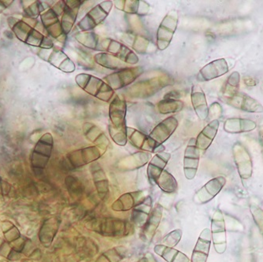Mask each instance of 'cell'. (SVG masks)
<instances>
[{"mask_svg": "<svg viewBox=\"0 0 263 262\" xmlns=\"http://www.w3.org/2000/svg\"><path fill=\"white\" fill-rule=\"evenodd\" d=\"M77 84L83 91L90 96L97 98L100 101L108 103L115 96V91L103 80L91 74L81 73L75 78Z\"/></svg>", "mask_w": 263, "mask_h": 262, "instance_id": "obj_1", "label": "cell"}, {"mask_svg": "<svg viewBox=\"0 0 263 262\" xmlns=\"http://www.w3.org/2000/svg\"><path fill=\"white\" fill-rule=\"evenodd\" d=\"M113 6L112 1L106 0L91 8L78 24L80 30L81 32L93 30L108 17Z\"/></svg>", "mask_w": 263, "mask_h": 262, "instance_id": "obj_2", "label": "cell"}, {"mask_svg": "<svg viewBox=\"0 0 263 262\" xmlns=\"http://www.w3.org/2000/svg\"><path fill=\"white\" fill-rule=\"evenodd\" d=\"M178 12L171 10L162 19L156 34V46L160 51L169 47L178 25Z\"/></svg>", "mask_w": 263, "mask_h": 262, "instance_id": "obj_3", "label": "cell"}, {"mask_svg": "<svg viewBox=\"0 0 263 262\" xmlns=\"http://www.w3.org/2000/svg\"><path fill=\"white\" fill-rule=\"evenodd\" d=\"M144 72L143 66L126 67L105 77L104 81L114 91L122 89L134 83Z\"/></svg>", "mask_w": 263, "mask_h": 262, "instance_id": "obj_4", "label": "cell"}, {"mask_svg": "<svg viewBox=\"0 0 263 262\" xmlns=\"http://www.w3.org/2000/svg\"><path fill=\"white\" fill-rule=\"evenodd\" d=\"M99 49L112 54L125 64L136 65L139 62L138 56L132 49L115 40L110 38L103 40L100 41Z\"/></svg>", "mask_w": 263, "mask_h": 262, "instance_id": "obj_5", "label": "cell"}, {"mask_svg": "<svg viewBox=\"0 0 263 262\" xmlns=\"http://www.w3.org/2000/svg\"><path fill=\"white\" fill-rule=\"evenodd\" d=\"M65 2H61V4H56L53 8L48 9L47 11L42 14V22L44 28L48 34L55 39L62 41H64L63 37L66 35L63 33L61 26V20L59 17L63 15V9H64Z\"/></svg>", "mask_w": 263, "mask_h": 262, "instance_id": "obj_6", "label": "cell"}, {"mask_svg": "<svg viewBox=\"0 0 263 262\" xmlns=\"http://www.w3.org/2000/svg\"><path fill=\"white\" fill-rule=\"evenodd\" d=\"M233 159L237 169L238 173L242 180H248L253 173V164L252 157L245 145L241 143H234L233 146Z\"/></svg>", "mask_w": 263, "mask_h": 262, "instance_id": "obj_7", "label": "cell"}, {"mask_svg": "<svg viewBox=\"0 0 263 262\" xmlns=\"http://www.w3.org/2000/svg\"><path fill=\"white\" fill-rule=\"evenodd\" d=\"M177 126L178 121L174 117L165 118L157 126H155L148 136L157 149H159L161 152H162V148H164L162 147V143H165L172 136Z\"/></svg>", "mask_w": 263, "mask_h": 262, "instance_id": "obj_8", "label": "cell"}, {"mask_svg": "<svg viewBox=\"0 0 263 262\" xmlns=\"http://www.w3.org/2000/svg\"><path fill=\"white\" fill-rule=\"evenodd\" d=\"M104 153L98 146H93L82 148L68 155V160L73 168H79L98 160Z\"/></svg>", "mask_w": 263, "mask_h": 262, "instance_id": "obj_9", "label": "cell"}, {"mask_svg": "<svg viewBox=\"0 0 263 262\" xmlns=\"http://www.w3.org/2000/svg\"><path fill=\"white\" fill-rule=\"evenodd\" d=\"M224 103L233 106L235 109L248 113H263V106L258 100L239 91Z\"/></svg>", "mask_w": 263, "mask_h": 262, "instance_id": "obj_10", "label": "cell"}, {"mask_svg": "<svg viewBox=\"0 0 263 262\" xmlns=\"http://www.w3.org/2000/svg\"><path fill=\"white\" fill-rule=\"evenodd\" d=\"M199 152L196 139H191L186 147L184 158V172L187 180H193L196 177L200 158Z\"/></svg>", "mask_w": 263, "mask_h": 262, "instance_id": "obj_11", "label": "cell"}, {"mask_svg": "<svg viewBox=\"0 0 263 262\" xmlns=\"http://www.w3.org/2000/svg\"><path fill=\"white\" fill-rule=\"evenodd\" d=\"M43 59L49 62L54 67L65 72H73L76 69L74 62L71 60L67 54L57 48L44 49Z\"/></svg>", "mask_w": 263, "mask_h": 262, "instance_id": "obj_12", "label": "cell"}, {"mask_svg": "<svg viewBox=\"0 0 263 262\" xmlns=\"http://www.w3.org/2000/svg\"><path fill=\"white\" fill-rule=\"evenodd\" d=\"M226 183V179L223 176L212 179L196 192L195 199L199 204H205L210 202L220 193Z\"/></svg>", "mask_w": 263, "mask_h": 262, "instance_id": "obj_13", "label": "cell"}, {"mask_svg": "<svg viewBox=\"0 0 263 262\" xmlns=\"http://www.w3.org/2000/svg\"><path fill=\"white\" fill-rule=\"evenodd\" d=\"M228 63L224 59H216L203 66L198 72L197 78L199 81H210L224 76L229 72Z\"/></svg>", "mask_w": 263, "mask_h": 262, "instance_id": "obj_14", "label": "cell"}, {"mask_svg": "<svg viewBox=\"0 0 263 262\" xmlns=\"http://www.w3.org/2000/svg\"><path fill=\"white\" fill-rule=\"evenodd\" d=\"M212 238L217 252L222 254L226 249V223L220 210L214 214L212 219Z\"/></svg>", "mask_w": 263, "mask_h": 262, "instance_id": "obj_15", "label": "cell"}, {"mask_svg": "<svg viewBox=\"0 0 263 262\" xmlns=\"http://www.w3.org/2000/svg\"><path fill=\"white\" fill-rule=\"evenodd\" d=\"M127 103L123 98L115 96L110 102L109 107V117L111 125L115 128H125L126 116Z\"/></svg>", "mask_w": 263, "mask_h": 262, "instance_id": "obj_16", "label": "cell"}, {"mask_svg": "<svg viewBox=\"0 0 263 262\" xmlns=\"http://www.w3.org/2000/svg\"><path fill=\"white\" fill-rule=\"evenodd\" d=\"M64 9H63L61 18V26L63 33L65 35H67L74 26L78 11L84 1L73 0V1H64Z\"/></svg>", "mask_w": 263, "mask_h": 262, "instance_id": "obj_17", "label": "cell"}, {"mask_svg": "<svg viewBox=\"0 0 263 262\" xmlns=\"http://www.w3.org/2000/svg\"><path fill=\"white\" fill-rule=\"evenodd\" d=\"M113 4L121 11L128 14H136L140 17L147 15L151 9V6L147 2L141 0H117L114 1Z\"/></svg>", "mask_w": 263, "mask_h": 262, "instance_id": "obj_18", "label": "cell"}, {"mask_svg": "<svg viewBox=\"0 0 263 262\" xmlns=\"http://www.w3.org/2000/svg\"><path fill=\"white\" fill-rule=\"evenodd\" d=\"M191 101L198 118L206 120L209 117V107L206 95L199 85H193L191 91Z\"/></svg>", "mask_w": 263, "mask_h": 262, "instance_id": "obj_19", "label": "cell"}, {"mask_svg": "<svg viewBox=\"0 0 263 262\" xmlns=\"http://www.w3.org/2000/svg\"><path fill=\"white\" fill-rule=\"evenodd\" d=\"M257 128V124L247 118H228L224 123V130L230 134L249 133Z\"/></svg>", "mask_w": 263, "mask_h": 262, "instance_id": "obj_20", "label": "cell"}, {"mask_svg": "<svg viewBox=\"0 0 263 262\" xmlns=\"http://www.w3.org/2000/svg\"><path fill=\"white\" fill-rule=\"evenodd\" d=\"M171 158V154L163 152L156 154L152 158L147 168V175L151 181L156 183Z\"/></svg>", "mask_w": 263, "mask_h": 262, "instance_id": "obj_21", "label": "cell"}, {"mask_svg": "<svg viewBox=\"0 0 263 262\" xmlns=\"http://www.w3.org/2000/svg\"><path fill=\"white\" fill-rule=\"evenodd\" d=\"M219 128V121L214 119L205 127L198 135L196 146L199 151H206L212 144Z\"/></svg>", "mask_w": 263, "mask_h": 262, "instance_id": "obj_22", "label": "cell"}, {"mask_svg": "<svg viewBox=\"0 0 263 262\" xmlns=\"http://www.w3.org/2000/svg\"><path fill=\"white\" fill-rule=\"evenodd\" d=\"M127 138L135 147L149 152H157V148L155 147L150 137L144 133L134 128H126Z\"/></svg>", "mask_w": 263, "mask_h": 262, "instance_id": "obj_23", "label": "cell"}, {"mask_svg": "<svg viewBox=\"0 0 263 262\" xmlns=\"http://www.w3.org/2000/svg\"><path fill=\"white\" fill-rule=\"evenodd\" d=\"M83 129L86 138L105 152V149L110 144V141L106 138L103 132L96 124L88 122L85 123L83 125Z\"/></svg>", "mask_w": 263, "mask_h": 262, "instance_id": "obj_24", "label": "cell"}, {"mask_svg": "<svg viewBox=\"0 0 263 262\" xmlns=\"http://www.w3.org/2000/svg\"><path fill=\"white\" fill-rule=\"evenodd\" d=\"M177 96V93H169L159 101L157 104L158 110L162 115H169V114L177 113L184 108V102L181 101Z\"/></svg>", "mask_w": 263, "mask_h": 262, "instance_id": "obj_25", "label": "cell"}, {"mask_svg": "<svg viewBox=\"0 0 263 262\" xmlns=\"http://www.w3.org/2000/svg\"><path fill=\"white\" fill-rule=\"evenodd\" d=\"M211 232L205 229L201 234L193 254V262H206L211 246Z\"/></svg>", "mask_w": 263, "mask_h": 262, "instance_id": "obj_26", "label": "cell"}, {"mask_svg": "<svg viewBox=\"0 0 263 262\" xmlns=\"http://www.w3.org/2000/svg\"><path fill=\"white\" fill-rule=\"evenodd\" d=\"M143 199L140 192L125 194L113 204L112 208L119 211H127L130 209L137 207V204L143 202Z\"/></svg>", "mask_w": 263, "mask_h": 262, "instance_id": "obj_27", "label": "cell"}, {"mask_svg": "<svg viewBox=\"0 0 263 262\" xmlns=\"http://www.w3.org/2000/svg\"><path fill=\"white\" fill-rule=\"evenodd\" d=\"M94 62L102 67L113 69V70H119L127 67L122 61L104 51L96 54L94 56Z\"/></svg>", "mask_w": 263, "mask_h": 262, "instance_id": "obj_28", "label": "cell"}, {"mask_svg": "<svg viewBox=\"0 0 263 262\" xmlns=\"http://www.w3.org/2000/svg\"><path fill=\"white\" fill-rule=\"evenodd\" d=\"M240 75L238 72H233V73L227 78L222 89H221V100L223 102L234 96L238 92L240 87Z\"/></svg>", "mask_w": 263, "mask_h": 262, "instance_id": "obj_29", "label": "cell"}, {"mask_svg": "<svg viewBox=\"0 0 263 262\" xmlns=\"http://www.w3.org/2000/svg\"><path fill=\"white\" fill-rule=\"evenodd\" d=\"M75 39L79 44L86 48L98 50L100 46V37L92 31L78 32L75 35Z\"/></svg>", "mask_w": 263, "mask_h": 262, "instance_id": "obj_30", "label": "cell"}, {"mask_svg": "<svg viewBox=\"0 0 263 262\" xmlns=\"http://www.w3.org/2000/svg\"><path fill=\"white\" fill-rule=\"evenodd\" d=\"M91 168L93 170L92 176L95 184L97 186L99 193L106 195L108 192V180L106 178V174L98 164H95Z\"/></svg>", "mask_w": 263, "mask_h": 262, "instance_id": "obj_31", "label": "cell"}, {"mask_svg": "<svg viewBox=\"0 0 263 262\" xmlns=\"http://www.w3.org/2000/svg\"><path fill=\"white\" fill-rule=\"evenodd\" d=\"M156 184L167 193H172L174 192L177 189V183L174 177L172 175L167 172L166 170H164L161 174L160 177L156 181Z\"/></svg>", "mask_w": 263, "mask_h": 262, "instance_id": "obj_32", "label": "cell"}, {"mask_svg": "<svg viewBox=\"0 0 263 262\" xmlns=\"http://www.w3.org/2000/svg\"><path fill=\"white\" fill-rule=\"evenodd\" d=\"M151 199H152L151 198H147L145 200L143 199V202H140L139 205H137L134 209L132 217L137 223L143 221L150 214L151 210H152V200Z\"/></svg>", "mask_w": 263, "mask_h": 262, "instance_id": "obj_33", "label": "cell"}, {"mask_svg": "<svg viewBox=\"0 0 263 262\" xmlns=\"http://www.w3.org/2000/svg\"><path fill=\"white\" fill-rule=\"evenodd\" d=\"M127 128V127H126ZM126 128H115L110 124L108 127L109 133L111 136L112 140L118 145L120 146H125L127 143V132Z\"/></svg>", "mask_w": 263, "mask_h": 262, "instance_id": "obj_34", "label": "cell"}, {"mask_svg": "<svg viewBox=\"0 0 263 262\" xmlns=\"http://www.w3.org/2000/svg\"><path fill=\"white\" fill-rule=\"evenodd\" d=\"M151 42L145 37L137 35L131 44L132 47L139 54H146L148 50Z\"/></svg>", "mask_w": 263, "mask_h": 262, "instance_id": "obj_35", "label": "cell"}]
</instances>
